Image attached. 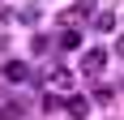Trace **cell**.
Wrapping results in <instances>:
<instances>
[{
	"label": "cell",
	"instance_id": "8992f818",
	"mask_svg": "<svg viewBox=\"0 0 124 120\" xmlns=\"http://www.w3.org/2000/svg\"><path fill=\"white\" fill-rule=\"evenodd\" d=\"M94 30L111 34V30H116V13H99V17H94Z\"/></svg>",
	"mask_w": 124,
	"mask_h": 120
},
{
	"label": "cell",
	"instance_id": "9c48e42d",
	"mask_svg": "<svg viewBox=\"0 0 124 120\" xmlns=\"http://www.w3.org/2000/svg\"><path fill=\"white\" fill-rule=\"evenodd\" d=\"M116 56H120V60H124V34H120V43H116Z\"/></svg>",
	"mask_w": 124,
	"mask_h": 120
},
{
	"label": "cell",
	"instance_id": "6da1fadb",
	"mask_svg": "<svg viewBox=\"0 0 124 120\" xmlns=\"http://www.w3.org/2000/svg\"><path fill=\"white\" fill-rule=\"evenodd\" d=\"M103 69H107V51H103V47H90L86 60H81V73H86V77H99Z\"/></svg>",
	"mask_w": 124,
	"mask_h": 120
},
{
	"label": "cell",
	"instance_id": "52a82bcc",
	"mask_svg": "<svg viewBox=\"0 0 124 120\" xmlns=\"http://www.w3.org/2000/svg\"><path fill=\"white\" fill-rule=\"evenodd\" d=\"M73 13H81V17H86V13H94V0H77V4H73Z\"/></svg>",
	"mask_w": 124,
	"mask_h": 120
},
{
	"label": "cell",
	"instance_id": "5b68a950",
	"mask_svg": "<svg viewBox=\"0 0 124 120\" xmlns=\"http://www.w3.org/2000/svg\"><path fill=\"white\" fill-rule=\"evenodd\" d=\"M60 47H64V51L81 47V30H60Z\"/></svg>",
	"mask_w": 124,
	"mask_h": 120
},
{
	"label": "cell",
	"instance_id": "ba28073f",
	"mask_svg": "<svg viewBox=\"0 0 124 120\" xmlns=\"http://www.w3.org/2000/svg\"><path fill=\"white\" fill-rule=\"evenodd\" d=\"M43 107H47V111H60V107H64V99H56V94H47V99H43Z\"/></svg>",
	"mask_w": 124,
	"mask_h": 120
},
{
	"label": "cell",
	"instance_id": "3957f363",
	"mask_svg": "<svg viewBox=\"0 0 124 120\" xmlns=\"http://www.w3.org/2000/svg\"><path fill=\"white\" fill-rule=\"evenodd\" d=\"M47 82L56 86V90H69V86H73V73H69V69H60V64H56V69H47Z\"/></svg>",
	"mask_w": 124,
	"mask_h": 120
},
{
	"label": "cell",
	"instance_id": "7a4b0ae2",
	"mask_svg": "<svg viewBox=\"0 0 124 120\" xmlns=\"http://www.w3.org/2000/svg\"><path fill=\"white\" fill-rule=\"evenodd\" d=\"M4 77H9V82H26V77H30V64H26V60H4Z\"/></svg>",
	"mask_w": 124,
	"mask_h": 120
},
{
	"label": "cell",
	"instance_id": "277c9868",
	"mask_svg": "<svg viewBox=\"0 0 124 120\" xmlns=\"http://www.w3.org/2000/svg\"><path fill=\"white\" fill-rule=\"evenodd\" d=\"M64 111H69V116H90V99L86 94H73L69 103H64Z\"/></svg>",
	"mask_w": 124,
	"mask_h": 120
}]
</instances>
